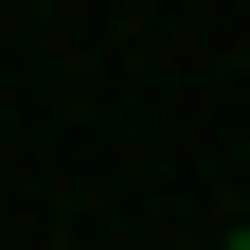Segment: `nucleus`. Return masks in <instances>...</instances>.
Returning a JSON list of instances; mask_svg holds the SVG:
<instances>
[{"instance_id":"nucleus-1","label":"nucleus","mask_w":250,"mask_h":250,"mask_svg":"<svg viewBox=\"0 0 250 250\" xmlns=\"http://www.w3.org/2000/svg\"><path fill=\"white\" fill-rule=\"evenodd\" d=\"M214 250H250V232H214Z\"/></svg>"}]
</instances>
